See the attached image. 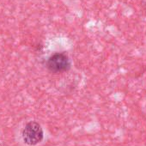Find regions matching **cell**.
I'll return each instance as SVG.
<instances>
[{
	"label": "cell",
	"mask_w": 146,
	"mask_h": 146,
	"mask_svg": "<svg viewBox=\"0 0 146 146\" xmlns=\"http://www.w3.org/2000/svg\"><path fill=\"white\" fill-rule=\"evenodd\" d=\"M23 138L27 144L35 145L43 138V131L40 125L35 121H31L26 125L23 131Z\"/></svg>",
	"instance_id": "cell-1"
},
{
	"label": "cell",
	"mask_w": 146,
	"mask_h": 146,
	"mask_svg": "<svg viewBox=\"0 0 146 146\" xmlns=\"http://www.w3.org/2000/svg\"><path fill=\"white\" fill-rule=\"evenodd\" d=\"M47 67L52 72L64 71L70 67L68 57L64 53H56L48 59Z\"/></svg>",
	"instance_id": "cell-2"
}]
</instances>
